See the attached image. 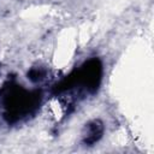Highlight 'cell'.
I'll list each match as a JSON object with an SVG mask.
<instances>
[{"mask_svg":"<svg viewBox=\"0 0 154 154\" xmlns=\"http://www.w3.org/2000/svg\"><path fill=\"white\" fill-rule=\"evenodd\" d=\"M102 131H103V126L99 120H94V122L89 123L85 126V130H84V134H83L84 142L88 143V144L95 143L101 137Z\"/></svg>","mask_w":154,"mask_h":154,"instance_id":"1","label":"cell"}]
</instances>
